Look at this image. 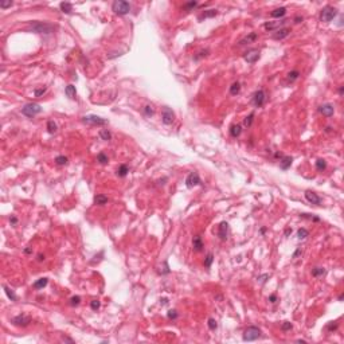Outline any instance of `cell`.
I'll list each match as a JSON object with an SVG mask.
<instances>
[{
	"label": "cell",
	"instance_id": "1",
	"mask_svg": "<svg viewBox=\"0 0 344 344\" xmlns=\"http://www.w3.org/2000/svg\"><path fill=\"white\" fill-rule=\"evenodd\" d=\"M30 30L38 34H51L55 30V27L50 23H43V22H34L30 24Z\"/></svg>",
	"mask_w": 344,
	"mask_h": 344
},
{
	"label": "cell",
	"instance_id": "2",
	"mask_svg": "<svg viewBox=\"0 0 344 344\" xmlns=\"http://www.w3.org/2000/svg\"><path fill=\"white\" fill-rule=\"evenodd\" d=\"M337 15V10L332 5H327L321 10V13H320V20L324 22V23H329L331 20H334L335 16Z\"/></svg>",
	"mask_w": 344,
	"mask_h": 344
},
{
	"label": "cell",
	"instance_id": "3",
	"mask_svg": "<svg viewBox=\"0 0 344 344\" xmlns=\"http://www.w3.org/2000/svg\"><path fill=\"white\" fill-rule=\"evenodd\" d=\"M112 10L117 15H126L130 11V4L128 1H124V0H116L112 4Z\"/></svg>",
	"mask_w": 344,
	"mask_h": 344
},
{
	"label": "cell",
	"instance_id": "4",
	"mask_svg": "<svg viewBox=\"0 0 344 344\" xmlns=\"http://www.w3.org/2000/svg\"><path fill=\"white\" fill-rule=\"evenodd\" d=\"M261 336V329L258 328V327H248V328L245 329V332H243V340L245 342H254V340H257L258 337Z\"/></svg>",
	"mask_w": 344,
	"mask_h": 344
},
{
	"label": "cell",
	"instance_id": "5",
	"mask_svg": "<svg viewBox=\"0 0 344 344\" xmlns=\"http://www.w3.org/2000/svg\"><path fill=\"white\" fill-rule=\"evenodd\" d=\"M42 112V108H40L39 104H26L23 108H22V113L27 117H34V116L39 114Z\"/></svg>",
	"mask_w": 344,
	"mask_h": 344
},
{
	"label": "cell",
	"instance_id": "6",
	"mask_svg": "<svg viewBox=\"0 0 344 344\" xmlns=\"http://www.w3.org/2000/svg\"><path fill=\"white\" fill-rule=\"evenodd\" d=\"M82 121L86 124H90V125H105V124H108V121L105 118H101L98 116H93V114L82 117Z\"/></svg>",
	"mask_w": 344,
	"mask_h": 344
},
{
	"label": "cell",
	"instance_id": "7",
	"mask_svg": "<svg viewBox=\"0 0 344 344\" xmlns=\"http://www.w3.org/2000/svg\"><path fill=\"white\" fill-rule=\"evenodd\" d=\"M11 323H12L13 325H16V327H26V325H28V324L31 323V319H30L28 316H26V315H18V316H15V317L11 320Z\"/></svg>",
	"mask_w": 344,
	"mask_h": 344
},
{
	"label": "cell",
	"instance_id": "8",
	"mask_svg": "<svg viewBox=\"0 0 344 344\" xmlns=\"http://www.w3.org/2000/svg\"><path fill=\"white\" fill-rule=\"evenodd\" d=\"M200 183H202L200 177H199V175L196 173V172H191V173L187 176V179H185V185H187L188 188H192V187H195V185H199Z\"/></svg>",
	"mask_w": 344,
	"mask_h": 344
},
{
	"label": "cell",
	"instance_id": "9",
	"mask_svg": "<svg viewBox=\"0 0 344 344\" xmlns=\"http://www.w3.org/2000/svg\"><path fill=\"white\" fill-rule=\"evenodd\" d=\"M258 58H259V51H258V50H250V51H248L245 55H243V59H245L248 63H250V65L256 63L258 61Z\"/></svg>",
	"mask_w": 344,
	"mask_h": 344
},
{
	"label": "cell",
	"instance_id": "10",
	"mask_svg": "<svg viewBox=\"0 0 344 344\" xmlns=\"http://www.w3.org/2000/svg\"><path fill=\"white\" fill-rule=\"evenodd\" d=\"M265 99H266V97H265V91H263V90H258V91H256V93H254V97H253V104L256 105L257 108H261L263 104H265Z\"/></svg>",
	"mask_w": 344,
	"mask_h": 344
},
{
	"label": "cell",
	"instance_id": "11",
	"mask_svg": "<svg viewBox=\"0 0 344 344\" xmlns=\"http://www.w3.org/2000/svg\"><path fill=\"white\" fill-rule=\"evenodd\" d=\"M173 117H175V114H173V112H172L170 108H164V109H163L162 120H163V123H164L165 125H171V124L173 123Z\"/></svg>",
	"mask_w": 344,
	"mask_h": 344
},
{
	"label": "cell",
	"instance_id": "12",
	"mask_svg": "<svg viewBox=\"0 0 344 344\" xmlns=\"http://www.w3.org/2000/svg\"><path fill=\"white\" fill-rule=\"evenodd\" d=\"M319 112H320L323 116H325V117H331V116H334V113H335V108H334V105H331V104H324L319 108Z\"/></svg>",
	"mask_w": 344,
	"mask_h": 344
},
{
	"label": "cell",
	"instance_id": "13",
	"mask_svg": "<svg viewBox=\"0 0 344 344\" xmlns=\"http://www.w3.org/2000/svg\"><path fill=\"white\" fill-rule=\"evenodd\" d=\"M305 198H307V200L312 204H320L321 203L320 196H319L317 194L312 192V191H307V192H305Z\"/></svg>",
	"mask_w": 344,
	"mask_h": 344
},
{
	"label": "cell",
	"instance_id": "14",
	"mask_svg": "<svg viewBox=\"0 0 344 344\" xmlns=\"http://www.w3.org/2000/svg\"><path fill=\"white\" fill-rule=\"evenodd\" d=\"M290 32V28H288V27H282V28H278L277 30V32L273 35L274 39L280 40V39H284V38H286L288 35H289Z\"/></svg>",
	"mask_w": 344,
	"mask_h": 344
},
{
	"label": "cell",
	"instance_id": "15",
	"mask_svg": "<svg viewBox=\"0 0 344 344\" xmlns=\"http://www.w3.org/2000/svg\"><path fill=\"white\" fill-rule=\"evenodd\" d=\"M227 231H229V223H227V222H222V223L219 224V229H218V235L221 237V239H226Z\"/></svg>",
	"mask_w": 344,
	"mask_h": 344
},
{
	"label": "cell",
	"instance_id": "16",
	"mask_svg": "<svg viewBox=\"0 0 344 344\" xmlns=\"http://www.w3.org/2000/svg\"><path fill=\"white\" fill-rule=\"evenodd\" d=\"M286 20H280V22H268V23L263 24V27H265V30H268V31H273V30L276 28H280V27L282 26V24L285 23Z\"/></svg>",
	"mask_w": 344,
	"mask_h": 344
},
{
	"label": "cell",
	"instance_id": "17",
	"mask_svg": "<svg viewBox=\"0 0 344 344\" xmlns=\"http://www.w3.org/2000/svg\"><path fill=\"white\" fill-rule=\"evenodd\" d=\"M192 246H194V250L195 251H200L202 249H203V241H202L200 235H195V237H194Z\"/></svg>",
	"mask_w": 344,
	"mask_h": 344
},
{
	"label": "cell",
	"instance_id": "18",
	"mask_svg": "<svg viewBox=\"0 0 344 344\" xmlns=\"http://www.w3.org/2000/svg\"><path fill=\"white\" fill-rule=\"evenodd\" d=\"M258 35L256 34V32H250V34L248 35V37H245L242 40H239V44H246V43H251L254 42V40H257Z\"/></svg>",
	"mask_w": 344,
	"mask_h": 344
},
{
	"label": "cell",
	"instance_id": "19",
	"mask_svg": "<svg viewBox=\"0 0 344 344\" xmlns=\"http://www.w3.org/2000/svg\"><path fill=\"white\" fill-rule=\"evenodd\" d=\"M286 13V8L285 7H280V8H276L274 11H271V18H282V16Z\"/></svg>",
	"mask_w": 344,
	"mask_h": 344
},
{
	"label": "cell",
	"instance_id": "20",
	"mask_svg": "<svg viewBox=\"0 0 344 344\" xmlns=\"http://www.w3.org/2000/svg\"><path fill=\"white\" fill-rule=\"evenodd\" d=\"M65 93H66V96H67L69 98L74 99V98H76V94H77V91H76V86H73V85H67V86H66V89H65Z\"/></svg>",
	"mask_w": 344,
	"mask_h": 344
},
{
	"label": "cell",
	"instance_id": "21",
	"mask_svg": "<svg viewBox=\"0 0 344 344\" xmlns=\"http://www.w3.org/2000/svg\"><path fill=\"white\" fill-rule=\"evenodd\" d=\"M241 132H242V126H241L239 124L231 125V128H230V135H231L233 137H238V136L241 135Z\"/></svg>",
	"mask_w": 344,
	"mask_h": 344
},
{
	"label": "cell",
	"instance_id": "22",
	"mask_svg": "<svg viewBox=\"0 0 344 344\" xmlns=\"http://www.w3.org/2000/svg\"><path fill=\"white\" fill-rule=\"evenodd\" d=\"M292 157H282V160L280 162V167L282 168V170H288V168L290 167V164H292Z\"/></svg>",
	"mask_w": 344,
	"mask_h": 344
},
{
	"label": "cell",
	"instance_id": "23",
	"mask_svg": "<svg viewBox=\"0 0 344 344\" xmlns=\"http://www.w3.org/2000/svg\"><path fill=\"white\" fill-rule=\"evenodd\" d=\"M47 282H49V280H47V278H39L38 281L34 282L32 286H34L35 289H42V288H44L47 285Z\"/></svg>",
	"mask_w": 344,
	"mask_h": 344
},
{
	"label": "cell",
	"instance_id": "24",
	"mask_svg": "<svg viewBox=\"0 0 344 344\" xmlns=\"http://www.w3.org/2000/svg\"><path fill=\"white\" fill-rule=\"evenodd\" d=\"M3 289H4L5 295L8 296V298H11V301H16V295L13 293V290L11 288H8L7 285H3Z\"/></svg>",
	"mask_w": 344,
	"mask_h": 344
},
{
	"label": "cell",
	"instance_id": "25",
	"mask_svg": "<svg viewBox=\"0 0 344 344\" xmlns=\"http://www.w3.org/2000/svg\"><path fill=\"white\" fill-rule=\"evenodd\" d=\"M216 10H206L203 13H202L200 16H199V19H206V18H214V16L216 15Z\"/></svg>",
	"mask_w": 344,
	"mask_h": 344
},
{
	"label": "cell",
	"instance_id": "26",
	"mask_svg": "<svg viewBox=\"0 0 344 344\" xmlns=\"http://www.w3.org/2000/svg\"><path fill=\"white\" fill-rule=\"evenodd\" d=\"M61 10H62V12L65 13H70L71 11H73V4L71 3H61Z\"/></svg>",
	"mask_w": 344,
	"mask_h": 344
},
{
	"label": "cell",
	"instance_id": "27",
	"mask_svg": "<svg viewBox=\"0 0 344 344\" xmlns=\"http://www.w3.org/2000/svg\"><path fill=\"white\" fill-rule=\"evenodd\" d=\"M94 203L98 204V206H102V204H106L108 203V198L105 195H97L94 198Z\"/></svg>",
	"mask_w": 344,
	"mask_h": 344
},
{
	"label": "cell",
	"instance_id": "28",
	"mask_svg": "<svg viewBox=\"0 0 344 344\" xmlns=\"http://www.w3.org/2000/svg\"><path fill=\"white\" fill-rule=\"evenodd\" d=\"M99 137L105 141H109L110 138H112V133H110L108 129H101L99 130Z\"/></svg>",
	"mask_w": 344,
	"mask_h": 344
},
{
	"label": "cell",
	"instance_id": "29",
	"mask_svg": "<svg viewBox=\"0 0 344 344\" xmlns=\"http://www.w3.org/2000/svg\"><path fill=\"white\" fill-rule=\"evenodd\" d=\"M239 91H241V84H239V82H234V84L230 86V93H231L233 96H237Z\"/></svg>",
	"mask_w": 344,
	"mask_h": 344
},
{
	"label": "cell",
	"instance_id": "30",
	"mask_svg": "<svg viewBox=\"0 0 344 344\" xmlns=\"http://www.w3.org/2000/svg\"><path fill=\"white\" fill-rule=\"evenodd\" d=\"M129 172V168H128V165H125V164H123V165H120V168L117 170V175L120 177H124V176H126V173Z\"/></svg>",
	"mask_w": 344,
	"mask_h": 344
},
{
	"label": "cell",
	"instance_id": "31",
	"mask_svg": "<svg viewBox=\"0 0 344 344\" xmlns=\"http://www.w3.org/2000/svg\"><path fill=\"white\" fill-rule=\"evenodd\" d=\"M316 168H317V171H320V172H323L324 170L327 168V163H325V160H323V159H319L317 162H316Z\"/></svg>",
	"mask_w": 344,
	"mask_h": 344
},
{
	"label": "cell",
	"instance_id": "32",
	"mask_svg": "<svg viewBox=\"0 0 344 344\" xmlns=\"http://www.w3.org/2000/svg\"><path fill=\"white\" fill-rule=\"evenodd\" d=\"M309 235V231L307 229H298L297 231V238L298 239H305V238Z\"/></svg>",
	"mask_w": 344,
	"mask_h": 344
},
{
	"label": "cell",
	"instance_id": "33",
	"mask_svg": "<svg viewBox=\"0 0 344 344\" xmlns=\"http://www.w3.org/2000/svg\"><path fill=\"white\" fill-rule=\"evenodd\" d=\"M325 273V269L324 268H315V269H312V276L313 277H320V276H323V274Z\"/></svg>",
	"mask_w": 344,
	"mask_h": 344
},
{
	"label": "cell",
	"instance_id": "34",
	"mask_svg": "<svg viewBox=\"0 0 344 344\" xmlns=\"http://www.w3.org/2000/svg\"><path fill=\"white\" fill-rule=\"evenodd\" d=\"M97 162H98L99 164H106V163H108V156L101 152V153L97 155Z\"/></svg>",
	"mask_w": 344,
	"mask_h": 344
},
{
	"label": "cell",
	"instance_id": "35",
	"mask_svg": "<svg viewBox=\"0 0 344 344\" xmlns=\"http://www.w3.org/2000/svg\"><path fill=\"white\" fill-rule=\"evenodd\" d=\"M212 261H214V256H212L211 253H209L206 256V258H204V266H206V268H210L211 263H212Z\"/></svg>",
	"mask_w": 344,
	"mask_h": 344
},
{
	"label": "cell",
	"instance_id": "36",
	"mask_svg": "<svg viewBox=\"0 0 344 344\" xmlns=\"http://www.w3.org/2000/svg\"><path fill=\"white\" fill-rule=\"evenodd\" d=\"M47 130H49V133H55L57 132V124L54 121H49L47 123Z\"/></svg>",
	"mask_w": 344,
	"mask_h": 344
},
{
	"label": "cell",
	"instance_id": "37",
	"mask_svg": "<svg viewBox=\"0 0 344 344\" xmlns=\"http://www.w3.org/2000/svg\"><path fill=\"white\" fill-rule=\"evenodd\" d=\"M298 76H300V73H298L297 70H293V71H290V73L288 74V79H289L290 82H293L295 79L298 78Z\"/></svg>",
	"mask_w": 344,
	"mask_h": 344
},
{
	"label": "cell",
	"instance_id": "38",
	"mask_svg": "<svg viewBox=\"0 0 344 344\" xmlns=\"http://www.w3.org/2000/svg\"><path fill=\"white\" fill-rule=\"evenodd\" d=\"M55 163H57L58 165L67 164V157H66V156H57V157H55Z\"/></svg>",
	"mask_w": 344,
	"mask_h": 344
},
{
	"label": "cell",
	"instance_id": "39",
	"mask_svg": "<svg viewBox=\"0 0 344 344\" xmlns=\"http://www.w3.org/2000/svg\"><path fill=\"white\" fill-rule=\"evenodd\" d=\"M253 118H254V113H250V114H249L248 117L243 120V124H245L246 126H250L251 123H253Z\"/></svg>",
	"mask_w": 344,
	"mask_h": 344
},
{
	"label": "cell",
	"instance_id": "40",
	"mask_svg": "<svg viewBox=\"0 0 344 344\" xmlns=\"http://www.w3.org/2000/svg\"><path fill=\"white\" fill-rule=\"evenodd\" d=\"M209 328L211 329V331H215V329L218 328V324H216L215 319H209Z\"/></svg>",
	"mask_w": 344,
	"mask_h": 344
},
{
	"label": "cell",
	"instance_id": "41",
	"mask_svg": "<svg viewBox=\"0 0 344 344\" xmlns=\"http://www.w3.org/2000/svg\"><path fill=\"white\" fill-rule=\"evenodd\" d=\"M79 302H81V297H79V296H74V297L70 298V305H71V307H76V305H78Z\"/></svg>",
	"mask_w": 344,
	"mask_h": 344
},
{
	"label": "cell",
	"instance_id": "42",
	"mask_svg": "<svg viewBox=\"0 0 344 344\" xmlns=\"http://www.w3.org/2000/svg\"><path fill=\"white\" fill-rule=\"evenodd\" d=\"M292 328H293V325H292V323H289V321H284V323H282V325H281V329H282V331H290Z\"/></svg>",
	"mask_w": 344,
	"mask_h": 344
},
{
	"label": "cell",
	"instance_id": "43",
	"mask_svg": "<svg viewBox=\"0 0 344 344\" xmlns=\"http://www.w3.org/2000/svg\"><path fill=\"white\" fill-rule=\"evenodd\" d=\"M144 113H145L147 116H149V117H151V116H153L155 110L152 109V106H151V105H147V106L144 108Z\"/></svg>",
	"mask_w": 344,
	"mask_h": 344
},
{
	"label": "cell",
	"instance_id": "44",
	"mask_svg": "<svg viewBox=\"0 0 344 344\" xmlns=\"http://www.w3.org/2000/svg\"><path fill=\"white\" fill-rule=\"evenodd\" d=\"M46 90H47V87L35 89V90H34V94H35V97H40V96H43V94L46 93Z\"/></svg>",
	"mask_w": 344,
	"mask_h": 344
},
{
	"label": "cell",
	"instance_id": "45",
	"mask_svg": "<svg viewBox=\"0 0 344 344\" xmlns=\"http://www.w3.org/2000/svg\"><path fill=\"white\" fill-rule=\"evenodd\" d=\"M207 54H209V50H202L200 52H198V55H195V58H194V59H195V61H198V59H200V58L206 57Z\"/></svg>",
	"mask_w": 344,
	"mask_h": 344
},
{
	"label": "cell",
	"instance_id": "46",
	"mask_svg": "<svg viewBox=\"0 0 344 344\" xmlns=\"http://www.w3.org/2000/svg\"><path fill=\"white\" fill-rule=\"evenodd\" d=\"M196 5H198V1H190V3H185L184 8L185 10H191V8H195Z\"/></svg>",
	"mask_w": 344,
	"mask_h": 344
},
{
	"label": "cell",
	"instance_id": "47",
	"mask_svg": "<svg viewBox=\"0 0 344 344\" xmlns=\"http://www.w3.org/2000/svg\"><path fill=\"white\" fill-rule=\"evenodd\" d=\"M90 308H91L93 310H97V309L99 308V301H98V300H93V301L90 302Z\"/></svg>",
	"mask_w": 344,
	"mask_h": 344
},
{
	"label": "cell",
	"instance_id": "48",
	"mask_svg": "<svg viewBox=\"0 0 344 344\" xmlns=\"http://www.w3.org/2000/svg\"><path fill=\"white\" fill-rule=\"evenodd\" d=\"M167 316H168V319H176L177 317V312L176 310H168V313H167Z\"/></svg>",
	"mask_w": 344,
	"mask_h": 344
},
{
	"label": "cell",
	"instance_id": "49",
	"mask_svg": "<svg viewBox=\"0 0 344 344\" xmlns=\"http://www.w3.org/2000/svg\"><path fill=\"white\" fill-rule=\"evenodd\" d=\"M11 5H12V1H11V0H10V1H1V3H0V7H1V8H8V7H11Z\"/></svg>",
	"mask_w": 344,
	"mask_h": 344
},
{
	"label": "cell",
	"instance_id": "50",
	"mask_svg": "<svg viewBox=\"0 0 344 344\" xmlns=\"http://www.w3.org/2000/svg\"><path fill=\"white\" fill-rule=\"evenodd\" d=\"M336 328H337V323H335V324L331 323V324L328 325V329H329V331H334V329H336Z\"/></svg>",
	"mask_w": 344,
	"mask_h": 344
},
{
	"label": "cell",
	"instance_id": "51",
	"mask_svg": "<svg viewBox=\"0 0 344 344\" xmlns=\"http://www.w3.org/2000/svg\"><path fill=\"white\" fill-rule=\"evenodd\" d=\"M265 278H269V276H268V274H265V276H261V277H258V280H259L261 282H265V281H266Z\"/></svg>",
	"mask_w": 344,
	"mask_h": 344
},
{
	"label": "cell",
	"instance_id": "52",
	"mask_svg": "<svg viewBox=\"0 0 344 344\" xmlns=\"http://www.w3.org/2000/svg\"><path fill=\"white\" fill-rule=\"evenodd\" d=\"M269 301H270V302H276V301H277V296H276V295H271L270 297H269Z\"/></svg>",
	"mask_w": 344,
	"mask_h": 344
},
{
	"label": "cell",
	"instance_id": "53",
	"mask_svg": "<svg viewBox=\"0 0 344 344\" xmlns=\"http://www.w3.org/2000/svg\"><path fill=\"white\" fill-rule=\"evenodd\" d=\"M62 340H63V342H69V343H74V340H73V339H70V337H67V336H63V337H62Z\"/></svg>",
	"mask_w": 344,
	"mask_h": 344
},
{
	"label": "cell",
	"instance_id": "54",
	"mask_svg": "<svg viewBox=\"0 0 344 344\" xmlns=\"http://www.w3.org/2000/svg\"><path fill=\"white\" fill-rule=\"evenodd\" d=\"M10 222H11V224H16V222H18V219H16V216H11Z\"/></svg>",
	"mask_w": 344,
	"mask_h": 344
},
{
	"label": "cell",
	"instance_id": "55",
	"mask_svg": "<svg viewBox=\"0 0 344 344\" xmlns=\"http://www.w3.org/2000/svg\"><path fill=\"white\" fill-rule=\"evenodd\" d=\"M300 254H301V249H297V251H296V253L293 254V258H296L297 256H300Z\"/></svg>",
	"mask_w": 344,
	"mask_h": 344
},
{
	"label": "cell",
	"instance_id": "56",
	"mask_svg": "<svg viewBox=\"0 0 344 344\" xmlns=\"http://www.w3.org/2000/svg\"><path fill=\"white\" fill-rule=\"evenodd\" d=\"M289 234H292V229H286V230H285V237H288Z\"/></svg>",
	"mask_w": 344,
	"mask_h": 344
},
{
	"label": "cell",
	"instance_id": "57",
	"mask_svg": "<svg viewBox=\"0 0 344 344\" xmlns=\"http://www.w3.org/2000/svg\"><path fill=\"white\" fill-rule=\"evenodd\" d=\"M343 93H344V86H340V89H339V94H340V96H343Z\"/></svg>",
	"mask_w": 344,
	"mask_h": 344
},
{
	"label": "cell",
	"instance_id": "58",
	"mask_svg": "<svg viewBox=\"0 0 344 344\" xmlns=\"http://www.w3.org/2000/svg\"><path fill=\"white\" fill-rule=\"evenodd\" d=\"M295 20H296V23H300V22H302V16H301V18H300V16H297Z\"/></svg>",
	"mask_w": 344,
	"mask_h": 344
},
{
	"label": "cell",
	"instance_id": "59",
	"mask_svg": "<svg viewBox=\"0 0 344 344\" xmlns=\"http://www.w3.org/2000/svg\"><path fill=\"white\" fill-rule=\"evenodd\" d=\"M42 259H44V257L42 256V254H39V256H38V261H42Z\"/></svg>",
	"mask_w": 344,
	"mask_h": 344
},
{
	"label": "cell",
	"instance_id": "60",
	"mask_svg": "<svg viewBox=\"0 0 344 344\" xmlns=\"http://www.w3.org/2000/svg\"><path fill=\"white\" fill-rule=\"evenodd\" d=\"M24 253H26V254H30V253H31V249H26V250H24Z\"/></svg>",
	"mask_w": 344,
	"mask_h": 344
}]
</instances>
